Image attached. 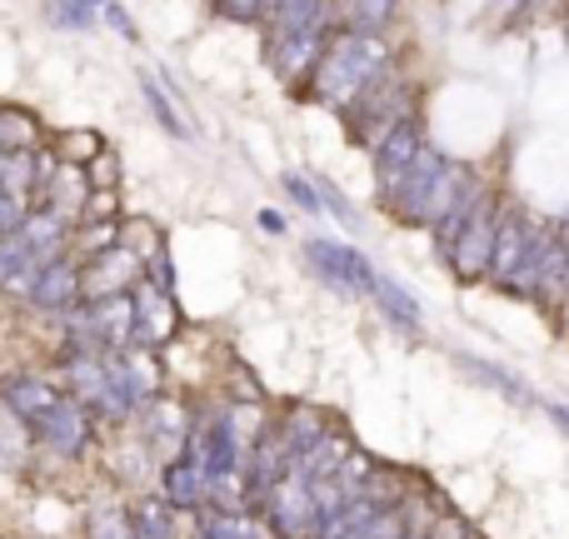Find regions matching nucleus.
Returning <instances> with one entry per match:
<instances>
[{"mask_svg": "<svg viewBox=\"0 0 569 539\" xmlns=\"http://www.w3.org/2000/svg\"><path fill=\"white\" fill-rule=\"evenodd\" d=\"M260 26H266V40H290L310 36V30H335V10L330 0H280Z\"/></svg>", "mask_w": 569, "mask_h": 539, "instance_id": "15", "label": "nucleus"}, {"mask_svg": "<svg viewBox=\"0 0 569 539\" xmlns=\"http://www.w3.org/2000/svg\"><path fill=\"white\" fill-rule=\"evenodd\" d=\"M140 90H146V106H150V116H156L160 120V126H166V136H176V140H190V126H186V120H180V110L176 106H170V96H166V90H160L156 86V80H140Z\"/></svg>", "mask_w": 569, "mask_h": 539, "instance_id": "26", "label": "nucleus"}, {"mask_svg": "<svg viewBox=\"0 0 569 539\" xmlns=\"http://www.w3.org/2000/svg\"><path fill=\"white\" fill-rule=\"evenodd\" d=\"M395 6H400V0H345L340 26H335V30H360V36H380L385 20L395 16Z\"/></svg>", "mask_w": 569, "mask_h": 539, "instance_id": "22", "label": "nucleus"}, {"mask_svg": "<svg viewBox=\"0 0 569 539\" xmlns=\"http://www.w3.org/2000/svg\"><path fill=\"white\" fill-rule=\"evenodd\" d=\"M40 120L20 106H0V156H36Z\"/></svg>", "mask_w": 569, "mask_h": 539, "instance_id": "20", "label": "nucleus"}, {"mask_svg": "<svg viewBox=\"0 0 569 539\" xmlns=\"http://www.w3.org/2000/svg\"><path fill=\"white\" fill-rule=\"evenodd\" d=\"M86 539H136V525H130V505H100V510H90Z\"/></svg>", "mask_w": 569, "mask_h": 539, "instance_id": "24", "label": "nucleus"}, {"mask_svg": "<svg viewBox=\"0 0 569 539\" xmlns=\"http://www.w3.org/2000/svg\"><path fill=\"white\" fill-rule=\"evenodd\" d=\"M370 300L380 305V315L390 325H400L405 335H420V305H415V295H405L395 280H385V275H375L370 285Z\"/></svg>", "mask_w": 569, "mask_h": 539, "instance_id": "21", "label": "nucleus"}, {"mask_svg": "<svg viewBox=\"0 0 569 539\" xmlns=\"http://www.w3.org/2000/svg\"><path fill=\"white\" fill-rule=\"evenodd\" d=\"M130 425L140 430V445L156 455V465H166V460H180V455H186L196 415H190V405L176 400V395H156V400L140 405V415Z\"/></svg>", "mask_w": 569, "mask_h": 539, "instance_id": "6", "label": "nucleus"}, {"mask_svg": "<svg viewBox=\"0 0 569 539\" xmlns=\"http://www.w3.org/2000/svg\"><path fill=\"white\" fill-rule=\"evenodd\" d=\"M60 400H66V385H60L56 375H40V370H10L6 380H0V410H6L10 420H20L26 430L40 420V415L56 410Z\"/></svg>", "mask_w": 569, "mask_h": 539, "instance_id": "10", "label": "nucleus"}, {"mask_svg": "<svg viewBox=\"0 0 569 539\" xmlns=\"http://www.w3.org/2000/svg\"><path fill=\"white\" fill-rule=\"evenodd\" d=\"M535 226H540V220H530L525 210L500 206V230H495V256H490V280L495 285H505L515 270H520L525 250H530V240H535Z\"/></svg>", "mask_w": 569, "mask_h": 539, "instance_id": "13", "label": "nucleus"}, {"mask_svg": "<svg viewBox=\"0 0 569 539\" xmlns=\"http://www.w3.org/2000/svg\"><path fill=\"white\" fill-rule=\"evenodd\" d=\"M375 475H380V460H375V455H365L360 445H355V450L345 455V465L335 470V480H340V490H345V495H360L365 485L375 480Z\"/></svg>", "mask_w": 569, "mask_h": 539, "instance_id": "25", "label": "nucleus"}, {"mask_svg": "<svg viewBox=\"0 0 569 539\" xmlns=\"http://www.w3.org/2000/svg\"><path fill=\"white\" fill-rule=\"evenodd\" d=\"M130 300H136V345L140 350H160V345H170L180 335L176 295H166V290H156V285L140 280L136 290H130Z\"/></svg>", "mask_w": 569, "mask_h": 539, "instance_id": "11", "label": "nucleus"}, {"mask_svg": "<svg viewBox=\"0 0 569 539\" xmlns=\"http://www.w3.org/2000/svg\"><path fill=\"white\" fill-rule=\"evenodd\" d=\"M100 10H90L86 0H46V20L60 30H90Z\"/></svg>", "mask_w": 569, "mask_h": 539, "instance_id": "27", "label": "nucleus"}, {"mask_svg": "<svg viewBox=\"0 0 569 539\" xmlns=\"http://www.w3.org/2000/svg\"><path fill=\"white\" fill-rule=\"evenodd\" d=\"M256 520L276 539H315L320 535V515H315L310 500V480L300 470H290L280 485H270L256 505Z\"/></svg>", "mask_w": 569, "mask_h": 539, "instance_id": "5", "label": "nucleus"}, {"mask_svg": "<svg viewBox=\"0 0 569 539\" xmlns=\"http://www.w3.org/2000/svg\"><path fill=\"white\" fill-rule=\"evenodd\" d=\"M156 495L170 505V510H206V470H200L190 455L166 460L156 475Z\"/></svg>", "mask_w": 569, "mask_h": 539, "instance_id": "16", "label": "nucleus"}, {"mask_svg": "<svg viewBox=\"0 0 569 539\" xmlns=\"http://www.w3.org/2000/svg\"><path fill=\"white\" fill-rule=\"evenodd\" d=\"M515 6H535V0H515Z\"/></svg>", "mask_w": 569, "mask_h": 539, "instance_id": "41", "label": "nucleus"}, {"mask_svg": "<svg viewBox=\"0 0 569 539\" xmlns=\"http://www.w3.org/2000/svg\"><path fill=\"white\" fill-rule=\"evenodd\" d=\"M320 190V210H335V220H345V226H355V216H350V200L340 196V190H330V186H315Z\"/></svg>", "mask_w": 569, "mask_h": 539, "instance_id": "37", "label": "nucleus"}, {"mask_svg": "<svg viewBox=\"0 0 569 539\" xmlns=\"http://www.w3.org/2000/svg\"><path fill=\"white\" fill-rule=\"evenodd\" d=\"M284 196H290L295 206L305 210V216H320V190L310 186V176H300V170H290V176H284Z\"/></svg>", "mask_w": 569, "mask_h": 539, "instance_id": "31", "label": "nucleus"}, {"mask_svg": "<svg viewBox=\"0 0 569 539\" xmlns=\"http://www.w3.org/2000/svg\"><path fill=\"white\" fill-rule=\"evenodd\" d=\"M325 40H330V30H310V36H290V40H266V60L284 86L305 90L310 70L320 66V56H325Z\"/></svg>", "mask_w": 569, "mask_h": 539, "instance_id": "12", "label": "nucleus"}, {"mask_svg": "<svg viewBox=\"0 0 569 539\" xmlns=\"http://www.w3.org/2000/svg\"><path fill=\"white\" fill-rule=\"evenodd\" d=\"M495 230H500V200H495V190H490V196H485V206L470 216V226H465L460 236H455V246L445 250V266L455 270V280H465V285L490 280Z\"/></svg>", "mask_w": 569, "mask_h": 539, "instance_id": "7", "label": "nucleus"}, {"mask_svg": "<svg viewBox=\"0 0 569 539\" xmlns=\"http://www.w3.org/2000/svg\"><path fill=\"white\" fill-rule=\"evenodd\" d=\"M100 20H106L110 30H120V36H126V40H136V20L126 16V6H120V0H110V6H100Z\"/></svg>", "mask_w": 569, "mask_h": 539, "instance_id": "36", "label": "nucleus"}, {"mask_svg": "<svg viewBox=\"0 0 569 539\" xmlns=\"http://www.w3.org/2000/svg\"><path fill=\"white\" fill-rule=\"evenodd\" d=\"M86 186L90 190H116L120 186V160L110 156V150H100V156L86 166Z\"/></svg>", "mask_w": 569, "mask_h": 539, "instance_id": "30", "label": "nucleus"}, {"mask_svg": "<svg viewBox=\"0 0 569 539\" xmlns=\"http://www.w3.org/2000/svg\"><path fill=\"white\" fill-rule=\"evenodd\" d=\"M216 16L250 26V20H266V0H216Z\"/></svg>", "mask_w": 569, "mask_h": 539, "instance_id": "32", "label": "nucleus"}, {"mask_svg": "<svg viewBox=\"0 0 569 539\" xmlns=\"http://www.w3.org/2000/svg\"><path fill=\"white\" fill-rule=\"evenodd\" d=\"M565 305H569V280H565Z\"/></svg>", "mask_w": 569, "mask_h": 539, "instance_id": "42", "label": "nucleus"}, {"mask_svg": "<svg viewBox=\"0 0 569 539\" xmlns=\"http://www.w3.org/2000/svg\"><path fill=\"white\" fill-rule=\"evenodd\" d=\"M460 370H475L485 385H500V390L510 395V400H530V395H525V385H520V380H510V370H500V365H490V360H475V355H460Z\"/></svg>", "mask_w": 569, "mask_h": 539, "instance_id": "29", "label": "nucleus"}, {"mask_svg": "<svg viewBox=\"0 0 569 539\" xmlns=\"http://www.w3.org/2000/svg\"><path fill=\"white\" fill-rule=\"evenodd\" d=\"M146 280V260L126 246H110L100 256L80 260V300H110V295H130Z\"/></svg>", "mask_w": 569, "mask_h": 539, "instance_id": "8", "label": "nucleus"}, {"mask_svg": "<svg viewBox=\"0 0 569 539\" xmlns=\"http://www.w3.org/2000/svg\"><path fill=\"white\" fill-rule=\"evenodd\" d=\"M425 539H475V530H470V520H460V515L440 510V515L430 520V530H425Z\"/></svg>", "mask_w": 569, "mask_h": 539, "instance_id": "33", "label": "nucleus"}, {"mask_svg": "<svg viewBox=\"0 0 569 539\" xmlns=\"http://www.w3.org/2000/svg\"><path fill=\"white\" fill-rule=\"evenodd\" d=\"M80 226H120V196L116 190H90L80 206Z\"/></svg>", "mask_w": 569, "mask_h": 539, "instance_id": "28", "label": "nucleus"}, {"mask_svg": "<svg viewBox=\"0 0 569 539\" xmlns=\"http://www.w3.org/2000/svg\"><path fill=\"white\" fill-rule=\"evenodd\" d=\"M305 266L340 295H355V290L370 295V285H375L370 260H365L355 246H335V240H305Z\"/></svg>", "mask_w": 569, "mask_h": 539, "instance_id": "9", "label": "nucleus"}, {"mask_svg": "<svg viewBox=\"0 0 569 539\" xmlns=\"http://www.w3.org/2000/svg\"><path fill=\"white\" fill-rule=\"evenodd\" d=\"M395 66V50L385 36H360V30H330L325 40L320 66L310 70L300 96L305 100H325V106L340 116L355 96H360L370 80H380Z\"/></svg>", "mask_w": 569, "mask_h": 539, "instance_id": "1", "label": "nucleus"}, {"mask_svg": "<svg viewBox=\"0 0 569 539\" xmlns=\"http://www.w3.org/2000/svg\"><path fill=\"white\" fill-rule=\"evenodd\" d=\"M460 176H465V166H455L445 150L425 146L410 170H400V176H375V200H380V210H390L400 226L435 230L445 220V210H450L455 190H460Z\"/></svg>", "mask_w": 569, "mask_h": 539, "instance_id": "2", "label": "nucleus"}, {"mask_svg": "<svg viewBox=\"0 0 569 539\" xmlns=\"http://www.w3.org/2000/svg\"><path fill=\"white\" fill-rule=\"evenodd\" d=\"M70 305H80V260L60 256V260H50V266L40 270L36 290H30V310H36V315H56V320H60Z\"/></svg>", "mask_w": 569, "mask_h": 539, "instance_id": "14", "label": "nucleus"}, {"mask_svg": "<svg viewBox=\"0 0 569 539\" xmlns=\"http://www.w3.org/2000/svg\"><path fill=\"white\" fill-rule=\"evenodd\" d=\"M276 430L284 435V445L295 450V460H300V455L310 450L325 430H330V415L315 410V405H290L284 415H276Z\"/></svg>", "mask_w": 569, "mask_h": 539, "instance_id": "19", "label": "nucleus"}, {"mask_svg": "<svg viewBox=\"0 0 569 539\" xmlns=\"http://www.w3.org/2000/svg\"><path fill=\"white\" fill-rule=\"evenodd\" d=\"M96 440H100L96 415H90L86 405H76L70 395L50 415H40V420L30 425V445H36L40 455H50V460H60V465L86 460V455L96 450Z\"/></svg>", "mask_w": 569, "mask_h": 539, "instance_id": "4", "label": "nucleus"}, {"mask_svg": "<svg viewBox=\"0 0 569 539\" xmlns=\"http://www.w3.org/2000/svg\"><path fill=\"white\" fill-rule=\"evenodd\" d=\"M410 116H415L410 80H405L395 66L385 70L380 80H370V86H365L360 96H355L350 106L340 110V120H345V130H350V140H355V146H365V150H375L395 126H400V120H410Z\"/></svg>", "mask_w": 569, "mask_h": 539, "instance_id": "3", "label": "nucleus"}, {"mask_svg": "<svg viewBox=\"0 0 569 539\" xmlns=\"http://www.w3.org/2000/svg\"><path fill=\"white\" fill-rule=\"evenodd\" d=\"M260 230H270V236H280V230H284V216H280V210H260Z\"/></svg>", "mask_w": 569, "mask_h": 539, "instance_id": "38", "label": "nucleus"}, {"mask_svg": "<svg viewBox=\"0 0 569 539\" xmlns=\"http://www.w3.org/2000/svg\"><path fill=\"white\" fill-rule=\"evenodd\" d=\"M26 216H30V206H20V200L0 196V240H6V236H16V230L26 226Z\"/></svg>", "mask_w": 569, "mask_h": 539, "instance_id": "34", "label": "nucleus"}, {"mask_svg": "<svg viewBox=\"0 0 569 539\" xmlns=\"http://www.w3.org/2000/svg\"><path fill=\"white\" fill-rule=\"evenodd\" d=\"M86 6H90V10H100V6H110V0H86Z\"/></svg>", "mask_w": 569, "mask_h": 539, "instance_id": "39", "label": "nucleus"}, {"mask_svg": "<svg viewBox=\"0 0 569 539\" xmlns=\"http://www.w3.org/2000/svg\"><path fill=\"white\" fill-rule=\"evenodd\" d=\"M26 256H30V250H26V240H20V236H6V240H0V285H6V275L16 270Z\"/></svg>", "mask_w": 569, "mask_h": 539, "instance_id": "35", "label": "nucleus"}, {"mask_svg": "<svg viewBox=\"0 0 569 539\" xmlns=\"http://www.w3.org/2000/svg\"><path fill=\"white\" fill-rule=\"evenodd\" d=\"M200 539H266V525L256 515H220V510H206V530Z\"/></svg>", "mask_w": 569, "mask_h": 539, "instance_id": "23", "label": "nucleus"}, {"mask_svg": "<svg viewBox=\"0 0 569 539\" xmlns=\"http://www.w3.org/2000/svg\"><path fill=\"white\" fill-rule=\"evenodd\" d=\"M350 450H355V435L345 430L340 420H330V430H325L320 440L300 455V460H295V470H300L305 480H330V475L345 465V455H350Z\"/></svg>", "mask_w": 569, "mask_h": 539, "instance_id": "18", "label": "nucleus"}, {"mask_svg": "<svg viewBox=\"0 0 569 539\" xmlns=\"http://www.w3.org/2000/svg\"><path fill=\"white\" fill-rule=\"evenodd\" d=\"M430 146V140H425V126L420 120H400V126L390 130V136L380 140V146H375V176H400V170H410L415 160H420V150Z\"/></svg>", "mask_w": 569, "mask_h": 539, "instance_id": "17", "label": "nucleus"}, {"mask_svg": "<svg viewBox=\"0 0 569 539\" xmlns=\"http://www.w3.org/2000/svg\"><path fill=\"white\" fill-rule=\"evenodd\" d=\"M280 6V0H266V16H270V10H276Z\"/></svg>", "mask_w": 569, "mask_h": 539, "instance_id": "40", "label": "nucleus"}]
</instances>
